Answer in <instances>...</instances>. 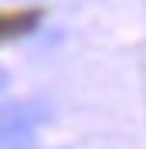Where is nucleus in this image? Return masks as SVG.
<instances>
[{
	"label": "nucleus",
	"mask_w": 146,
	"mask_h": 149,
	"mask_svg": "<svg viewBox=\"0 0 146 149\" xmlns=\"http://www.w3.org/2000/svg\"><path fill=\"white\" fill-rule=\"evenodd\" d=\"M7 81H10V78H7V71L0 68V92H7Z\"/></svg>",
	"instance_id": "obj_1"
}]
</instances>
